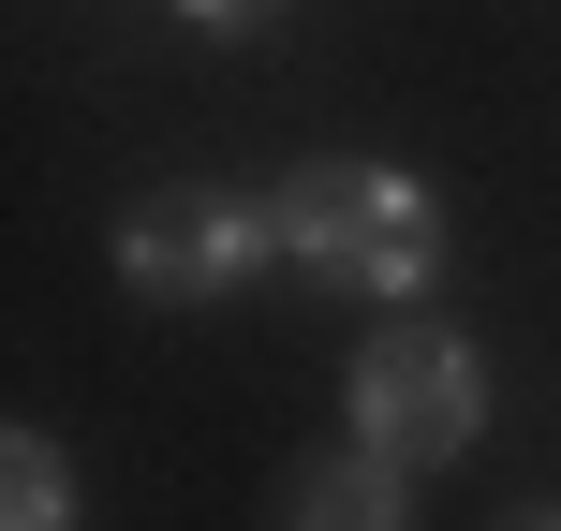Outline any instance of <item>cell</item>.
<instances>
[{
	"label": "cell",
	"instance_id": "1",
	"mask_svg": "<svg viewBox=\"0 0 561 531\" xmlns=\"http://www.w3.org/2000/svg\"><path fill=\"white\" fill-rule=\"evenodd\" d=\"M266 236L325 296H428V266H444V207L399 163H296L266 193Z\"/></svg>",
	"mask_w": 561,
	"mask_h": 531
},
{
	"label": "cell",
	"instance_id": "2",
	"mask_svg": "<svg viewBox=\"0 0 561 531\" xmlns=\"http://www.w3.org/2000/svg\"><path fill=\"white\" fill-rule=\"evenodd\" d=\"M473 428H488V355L458 325H369L355 339V443L369 458H399V473H444V458H473Z\"/></svg>",
	"mask_w": 561,
	"mask_h": 531
},
{
	"label": "cell",
	"instance_id": "3",
	"mask_svg": "<svg viewBox=\"0 0 561 531\" xmlns=\"http://www.w3.org/2000/svg\"><path fill=\"white\" fill-rule=\"evenodd\" d=\"M266 252H280L266 207H237V193H148L134 222H118V280H134L148 310H207V296H237Z\"/></svg>",
	"mask_w": 561,
	"mask_h": 531
},
{
	"label": "cell",
	"instance_id": "4",
	"mask_svg": "<svg viewBox=\"0 0 561 531\" xmlns=\"http://www.w3.org/2000/svg\"><path fill=\"white\" fill-rule=\"evenodd\" d=\"M399 458L340 443V458H296V487H280V531H414V503H399Z\"/></svg>",
	"mask_w": 561,
	"mask_h": 531
},
{
	"label": "cell",
	"instance_id": "5",
	"mask_svg": "<svg viewBox=\"0 0 561 531\" xmlns=\"http://www.w3.org/2000/svg\"><path fill=\"white\" fill-rule=\"evenodd\" d=\"M0 531H75V473H59L45 428H15V443H0Z\"/></svg>",
	"mask_w": 561,
	"mask_h": 531
},
{
	"label": "cell",
	"instance_id": "6",
	"mask_svg": "<svg viewBox=\"0 0 561 531\" xmlns=\"http://www.w3.org/2000/svg\"><path fill=\"white\" fill-rule=\"evenodd\" d=\"M193 30H252V15H280V0H178Z\"/></svg>",
	"mask_w": 561,
	"mask_h": 531
},
{
	"label": "cell",
	"instance_id": "7",
	"mask_svg": "<svg viewBox=\"0 0 561 531\" xmlns=\"http://www.w3.org/2000/svg\"><path fill=\"white\" fill-rule=\"evenodd\" d=\"M517 531H561V517H517Z\"/></svg>",
	"mask_w": 561,
	"mask_h": 531
}]
</instances>
